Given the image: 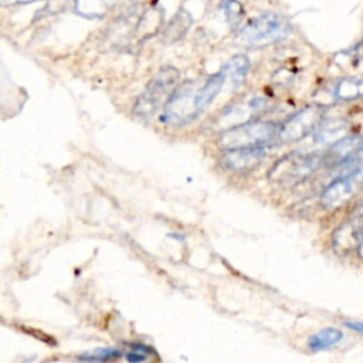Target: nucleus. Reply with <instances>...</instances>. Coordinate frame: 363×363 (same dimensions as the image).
Wrapping results in <instances>:
<instances>
[{
    "instance_id": "nucleus-4",
    "label": "nucleus",
    "mask_w": 363,
    "mask_h": 363,
    "mask_svg": "<svg viewBox=\"0 0 363 363\" xmlns=\"http://www.w3.org/2000/svg\"><path fill=\"white\" fill-rule=\"evenodd\" d=\"M325 156L320 153H291L278 160L269 172V179L281 184H296L318 170Z\"/></svg>"
},
{
    "instance_id": "nucleus-16",
    "label": "nucleus",
    "mask_w": 363,
    "mask_h": 363,
    "mask_svg": "<svg viewBox=\"0 0 363 363\" xmlns=\"http://www.w3.org/2000/svg\"><path fill=\"white\" fill-rule=\"evenodd\" d=\"M162 17H163V13L162 11L159 13V9H150L149 11H146L135 27V35L140 37V40H145L153 35L160 27Z\"/></svg>"
},
{
    "instance_id": "nucleus-17",
    "label": "nucleus",
    "mask_w": 363,
    "mask_h": 363,
    "mask_svg": "<svg viewBox=\"0 0 363 363\" xmlns=\"http://www.w3.org/2000/svg\"><path fill=\"white\" fill-rule=\"evenodd\" d=\"M121 356V350L115 347H96L94 350L84 352L77 356L81 362H109Z\"/></svg>"
},
{
    "instance_id": "nucleus-11",
    "label": "nucleus",
    "mask_w": 363,
    "mask_h": 363,
    "mask_svg": "<svg viewBox=\"0 0 363 363\" xmlns=\"http://www.w3.org/2000/svg\"><path fill=\"white\" fill-rule=\"evenodd\" d=\"M332 95L336 101H354L363 96V78H342L332 89Z\"/></svg>"
},
{
    "instance_id": "nucleus-2",
    "label": "nucleus",
    "mask_w": 363,
    "mask_h": 363,
    "mask_svg": "<svg viewBox=\"0 0 363 363\" xmlns=\"http://www.w3.org/2000/svg\"><path fill=\"white\" fill-rule=\"evenodd\" d=\"M179 71L174 67H163L150 79L146 89L136 99L133 113L140 118L153 116L160 106H164L176 88Z\"/></svg>"
},
{
    "instance_id": "nucleus-18",
    "label": "nucleus",
    "mask_w": 363,
    "mask_h": 363,
    "mask_svg": "<svg viewBox=\"0 0 363 363\" xmlns=\"http://www.w3.org/2000/svg\"><path fill=\"white\" fill-rule=\"evenodd\" d=\"M225 16H227V21L228 24L235 28L241 18H242V9H241V4L235 0H224L223 4H221Z\"/></svg>"
},
{
    "instance_id": "nucleus-22",
    "label": "nucleus",
    "mask_w": 363,
    "mask_h": 363,
    "mask_svg": "<svg viewBox=\"0 0 363 363\" xmlns=\"http://www.w3.org/2000/svg\"><path fill=\"white\" fill-rule=\"evenodd\" d=\"M357 255L363 259V241L357 245Z\"/></svg>"
},
{
    "instance_id": "nucleus-23",
    "label": "nucleus",
    "mask_w": 363,
    "mask_h": 363,
    "mask_svg": "<svg viewBox=\"0 0 363 363\" xmlns=\"http://www.w3.org/2000/svg\"><path fill=\"white\" fill-rule=\"evenodd\" d=\"M33 1H37V0H16V3H20V4H27V3H33Z\"/></svg>"
},
{
    "instance_id": "nucleus-21",
    "label": "nucleus",
    "mask_w": 363,
    "mask_h": 363,
    "mask_svg": "<svg viewBox=\"0 0 363 363\" xmlns=\"http://www.w3.org/2000/svg\"><path fill=\"white\" fill-rule=\"evenodd\" d=\"M345 326H347L352 330L363 333V322H352V320H349V322H345Z\"/></svg>"
},
{
    "instance_id": "nucleus-3",
    "label": "nucleus",
    "mask_w": 363,
    "mask_h": 363,
    "mask_svg": "<svg viewBox=\"0 0 363 363\" xmlns=\"http://www.w3.org/2000/svg\"><path fill=\"white\" fill-rule=\"evenodd\" d=\"M289 33L291 26L286 18L274 13H265L248 21L238 31V38L248 45H268L286 38Z\"/></svg>"
},
{
    "instance_id": "nucleus-7",
    "label": "nucleus",
    "mask_w": 363,
    "mask_h": 363,
    "mask_svg": "<svg viewBox=\"0 0 363 363\" xmlns=\"http://www.w3.org/2000/svg\"><path fill=\"white\" fill-rule=\"evenodd\" d=\"M363 241V200L350 214V217L339 225L333 233V244L340 250L359 245Z\"/></svg>"
},
{
    "instance_id": "nucleus-14",
    "label": "nucleus",
    "mask_w": 363,
    "mask_h": 363,
    "mask_svg": "<svg viewBox=\"0 0 363 363\" xmlns=\"http://www.w3.org/2000/svg\"><path fill=\"white\" fill-rule=\"evenodd\" d=\"M223 69L225 71L227 79L233 84L234 88H237L242 84L250 69V60L244 54H237L223 65Z\"/></svg>"
},
{
    "instance_id": "nucleus-6",
    "label": "nucleus",
    "mask_w": 363,
    "mask_h": 363,
    "mask_svg": "<svg viewBox=\"0 0 363 363\" xmlns=\"http://www.w3.org/2000/svg\"><path fill=\"white\" fill-rule=\"evenodd\" d=\"M322 116L323 108L320 105H309L298 111L279 126L278 139L282 142H295L308 136L319 126Z\"/></svg>"
},
{
    "instance_id": "nucleus-9",
    "label": "nucleus",
    "mask_w": 363,
    "mask_h": 363,
    "mask_svg": "<svg viewBox=\"0 0 363 363\" xmlns=\"http://www.w3.org/2000/svg\"><path fill=\"white\" fill-rule=\"evenodd\" d=\"M225 81H227V75L221 67V69L218 72L210 75L204 81V84L201 86H199L197 94H196V109H197L199 115L203 113L208 108V105L214 101V98L220 94Z\"/></svg>"
},
{
    "instance_id": "nucleus-19",
    "label": "nucleus",
    "mask_w": 363,
    "mask_h": 363,
    "mask_svg": "<svg viewBox=\"0 0 363 363\" xmlns=\"http://www.w3.org/2000/svg\"><path fill=\"white\" fill-rule=\"evenodd\" d=\"M125 359L129 362V363H140V362H145L147 359L146 354L138 352V350H133L130 349L128 353H125Z\"/></svg>"
},
{
    "instance_id": "nucleus-8",
    "label": "nucleus",
    "mask_w": 363,
    "mask_h": 363,
    "mask_svg": "<svg viewBox=\"0 0 363 363\" xmlns=\"http://www.w3.org/2000/svg\"><path fill=\"white\" fill-rule=\"evenodd\" d=\"M265 157V146L254 147H235L223 150L221 160L223 164L233 172L251 170L262 162Z\"/></svg>"
},
{
    "instance_id": "nucleus-5",
    "label": "nucleus",
    "mask_w": 363,
    "mask_h": 363,
    "mask_svg": "<svg viewBox=\"0 0 363 363\" xmlns=\"http://www.w3.org/2000/svg\"><path fill=\"white\" fill-rule=\"evenodd\" d=\"M197 89V82L193 79H187L174 88L163 106L160 121L174 126H183L194 121L199 116L196 109Z\"/></svg>"
},
{
    "instance_id": "nucleus-10",
    "label": "nucleus",
    "mask_w": 363,
    "mask_h": 363,
    "mask_svg": "<svg viewBox=\"0 0 363 363\" xmlns=\"http://www.w3.org/2000/svg\"><path fill=\"white\" fill-rule=\"evenodd\" d=\"M316 129L318 130L315 135V140L318 143L333 145L347 135L349 125L346 121H342V119H330V121L320 122Z\"/></svg>"
},
{
    "instance_id": "nucleus-12",
    "label": "nucleus",
    "mask_w": 363,
    "mask_h": 363,
    "mask_svg": "<svg viewBox=\"0 0 363 363\" xmlns=\"http://www.w3.org/2000/svg\"><path fill=\"white\" fill-rule=\"evenodd\" d=\"M118 0H74V9L77 14L85 18L104 17Z\"/></svg>"
},
{
    "instance_id": "nucleus-13",
    "label": "nucleus",
    "mask_w": 363,
    "mask_h": 363,
    "mask_svg": "<svg viewBox=\"0 0 363 363\" xmlns=\"http://www.w3.org/2000/svg\"><path fill=\"white\" fill-rule=\"evenodd\" d=\"M343 339V332L337 328H325L308 339V347L312 352H320L337 345Z\"/></svg>"
},
{
    "instance_id": "nucleus-15",
    "label": "nucleus",
    "mask_w": 363,
    "mask_h": 363,
    "mask_svg": "<svg viewBox=\"0 0 363 363\" xmlns=\"http://www.w3.org/2000/svg\"><path fill=\"white\" fill-rule=\"evenodd\" d=\"M191 23H193V18L190 13H187L186 10H180L177 14H174V17L170 20L167 27L164 28L163 38L166 41H176L182 38L190 28Z\"/></svg>"
},
{
    "instance_id": "nucleus-20",
    "label": "nucleus",
    "mask_w": 363,
    "mask_h": 363,
    "mask_svg": "<svg viewBox=\"0 0 363 363\" xmlns=\"http://www.w3.org/2000/svg\"><path fill=\"white\" fill-rule=\"evenodd\" d=\"M129 347L133 349V350H138V352H140L146 356L147 354H155V350L150 346H147L145 343H140V342H132V343H129Z\"/></svg>"
},
{
    "instance_id": "nucleus-1",
    "label": "nucleus",
    "mask_w": 363,
    "mask_h": 363,
    "mask_svg": "<svg viewBox=\"0 0 363 363\" xmlns=\"http://www.w3.org/2000/svg\"><path fill=\"white\" fill-rule=\"evenodd\" d=\"M279 126L274 122L248 121L228 126L220 133L218 145L223 150L235 147H254L265 146L278 139Z\"/></svg>"
}]
</instances>
